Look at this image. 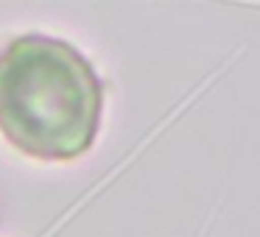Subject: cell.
<instances>
[{"label": "cell", "instance_id": "6da1fadb", "mask_svg": "<svg viewBox=\"0 0 260 237\" xmlns=\"http://www.w3.org/2000/svg\"><path fill=\"white\" fill-rule=\"evenodd\" d=\"M104 84L76 45L23 34L0 48V134L40 162H73L92 148Z\"/></svg>", "mask_w": 260, "mask_h": 237}]
</instances>
